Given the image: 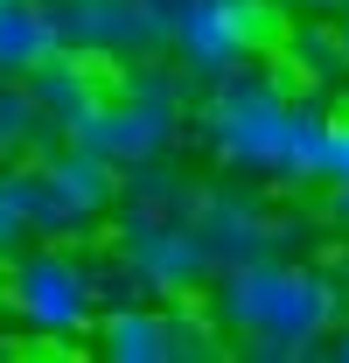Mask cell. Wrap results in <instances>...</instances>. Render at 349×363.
Masks as SVG:
<instances>
[{"mask_svg":"<svg viewBox=\"0 0 349 363\" xmlns=\"http://www.w3.org/2000/svg\"><path fill=\"white\" fill-rule=\"evenodd\" d=\"M196 126L223 175L265 182L279 196H301L328 182V126L336 105L314 84H294L279 56H252L231 77L196 91Z\"/></svg>","mask_w":349,"mask_h":363,"instance_id":"cell-1","label":"cell"},{"mask_svg":"<svg viewBox=\"0 0 349 363\" xmlns=\"http://www.w3.org/2000/svg\"><path fill=\"white\" fill-rule=\"evenodd\" d=\"M203 301L223 321L231 350L252 363L321 357L328 328L349 315L328 259H294V252H272V259H252V266H223L203 286Z\"/></svg>","mask_w":349,"mask_h":363,"instance_id":"cell-2","label":"cell"},{"mask_svg":"<svg viewBox=\"0 0 349 363\" xmlns=\"http://www.w3.org/2000/svg\"><path fill=\"white\" fill-rule=\"evenodd\" d=\"M189 112H196V84L182 77V63L140 56V63H119V70H112L105 105H98L70 140L91 147V154H105L112 168H140V161L174 154Z\"/></svg>","mask_w":349,"mask_h":363,"instance_id":"cell-3","label":"cell"},{"mask_svg":"<svg viewBox=\"0 0 349 363\" xmlns=\"http://www.w3.org/2000/svg\"><path fill=\"white\" fill-rule=\"evenodd\" d=\"M0 196L28 217L35 238H84L91 224L112 217L119 203V168L105 154H91L77 140H56L35 161H7L0 168Z\"/></svg>","mask_w":349,"mask_h":363,"instance_id":"cell-4","label":"cell"},{"mask_svg":"<svg viewBox=\"0 0 349 363\" xmlns=\"http://www.w3.org/2000/svg\"><path fill=\"white\" fill-rule=\"evenodd\" d=\"M287 21L294 14L279 0H182L168 14V56L182 63V77L203 91L217 77H231L238 63L272 56Z\"/></svg>","mask_w":349,"mask_h":363,"instance_id":"cell-5","label":"cell"},{"mask_svg":"<svg viewBox=\"0 0 349 363\" xmlns=\"http://www.w3.org/2000/svg\"><path fill=\"white\" fill-rule=\"evenodd\" d=\"M0 308L21 321L28 335H43V342H77V335H91L98 328V294H91L84 252H70L63 238L21 245L0 266Z\"/></svg>","mask_w":349,"mask_h":363,"instance_id":"cell-6","label":"cell"},{"mask_svg":"<svg viewBox=\"0 0 349 363\" xmlns=\"http://www.w3.org/2000/svg\"><path fill=\"white\" fill-rule=\"evenodd\" d=\"M279 189H265V182H217V189H203L196 196V238H203V252H210V266H252V259H272V252H294V230L301 217H287L279 203H272Z\"/></svg>","mask_w":349,"mask_h":363,"instance_id":"cell-7","label":"cell"},{"mask_svg":"<svg viewBox=\"0 0 349 363\" xmlns=\"http://www.w3.org/2000/svg\"><path fill=\"white\" fill-rule=\"evenodd\" d=\"M43 7L70 56H98V63L168 56V14L147 0H43Z\"/></svg>","mask_w":349,"mask_h":363,"instance_id":"cell-8","label":"cell"},{"mask_svg":"<svg viewBox=\"0 0 349 363\" xmlns=\"http://www.w3.org/2000/svg\"><path fill=\"white\" fill-rule=\"evenodd\" d=\"M112 245L133 259L140 286H147L154 301H196V294L217 279L203 238H196V217H119Z\"/></svg>","mask_w":349,"mask_h":363,"instance_id":"cell-9","label":"cell"},{"mask_svg":"<svg viewBox=\"0 0 349 363\" xmlns=\"http://www.w3.org/2000/svg\"><path fill=\"white\" fill-rule=\"evenodd\" d=\"M98 357L112 363H174V321L168 301H126V308H105L91 328Z\"/></svg>","mask_w":349,"mask_h":363,"instance_id":"cell-10","label":"cell"},{"mask_svg":"<svg viewBox=\"0 0 349 363\" xmlns=\"http://www.w3.org/2000/svg\"><path fill=\"white\" fill-rule=\"evenodd\" d=\"M112 70L119 63H98V56H56V63H43L35 70V91H43V105H49V119L63 126V140L84 126L91 112L105 105V91H112Z\"/></svg>","mask_w":349,"mask_h":363,"instance_id":"cell-11","label":"cell"},{"mask_svg":"<svg viewBox=\"0 0 349 363\" xmlns=\"http://www.w3.org/2000/svg\"><path fill=\"white\" fill-rule=\"evenodd\" d=\"M63 140V126L49 119L35 77H0V168L7 161H35Z\"/></svg>","mask_w":349,"mask_h":363,"instance_id":"cell-12","label":"cell"},{"mask_svg":"<svg viewBox=\"0 0 349 363\" xmlns=\"http://www.w3.org/2000/svg\"><path fill=\"white\" fill-rule=\"evenodd\" d=\"M272 56L294 70V84H314V91H328L336 77H349L343 35H336V14H294Z\"/></svg>","mask_w":349,"mask_h":363,"instance_id":"cell-13","label":"cell"},{"mask_svg":"<svg viewBox=\"0 0 349 363\" xmlns=\"http://www.w3.org/2000/svg\"><path fill=\"white\" fill-rule=\"evenodd\" d=\"M196 196H203V189L161 154V161L119 168V203H112V217H189Z\"/></svg>","mask_w":349,"mask_h":363,"instance_id":"cell-14","label":"cell"},{"mask_svg":"<svg viewBox=\"0 0 349 363\" xmlns=\"http://www.w3.org/2000/svg\"><path fill=\"white\" fill-rule=\"evenodd\" d=\"M56 21L43 0H0V77H35L43 63H56Z\"/></svg>","mask_w":349,"mask_h":363,"instance_id":"cell-15","label":"cell"},{"mask_svg":"<svg viewBox=\"0 0 349 363\" xmlns=\"http://www.w3.org/2000/svg\"><path fill=\"white\" fill-rule=\"evenodd\" d=\"M328 182H349V98L336 105V126H328Z\"/></svg>","mask_w":349,"mask_h":363,"instance_id":"cell-16","label":"cell"},{"mask_svg":"<svg viewBox=\"0 0 349 363\" xmlns=\"http://www.w3.org/2000/svg\"><path fill=\"white\" fill-rule=\"evenodd\" d=\"M328 196H321V224L336 230V238H349V182H321Z\"/></svg>","mask_w":349,"mask_h":363,"instance_id":"cell-17","label":"cell"},{"mask_svg":"<svg viewBox=\"0 0 349 363\" xmlns=\"http://www.w3.org/2000/svg\"><path fill=\"white\" fill-rule=\"evenodd\" d=\"M321 357H336V363H349V315L328 328V342H321Z\"/></svg>","mask_w":349,"mask_h":363,"instance_id":"cell-18","label":"cell"},{"mask_svg":"<svg viewBox=\"0 0 349 363\" xmlns=\"http://www.w3.org/2000/svg\"><path fill=\"white\" fill-rule=\"evenodd\" d=\"M328 272H336V286H343V301H349V238L328 252Z\"/></svg>","mask_w":349,"mask_h":363,"instance_id":"cell-19","label":"cell"},{"mask_svg":"<svg viewBox=\"0 0 349 363\" xmlns=\"http://www.w3.org/2000/svg\"><path fill=\"white\" fill-rule=\"evenodd\" d=\"M279 7H287V14H336L343 0H279Z\"/></svg>","mask_w":349,"mask_h":363,"instance_id":"cell-20","label":"cell"},{"mask_svg":"<svg viewBox=\"0 0 349 363\" xmlns=\"http://www.w3.org/2000/svg\"><path fill=\"white\" fill-rule=\"evenodd\" d=\"M336 35H343V56H349V0L336 7Z\"/></svg>","mask_w":349,"mask_h":363,"instance_id":"cell-21","label":"cell"},{"mask_svg":"<svg viewBox=\"0 0 349 363\" xmlns=\"http://www.w3.org/2000/svg\"><path fill=\"white\" fill-rule=\"evenodd\" d=\"M147 7H161V14H174V7H182V0H147Z\"/></svg>","mask_w":349,"mask_h":363,"instance_id":"cell-22","label":"cell"}]
</instances>
